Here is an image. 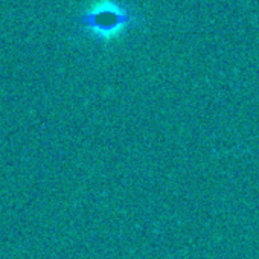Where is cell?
<instances>
[{
  "label": "cell",
  "instance_id": "1",
  "mask_svg": "<svg viewBox=\"0 0 259 259\" xmlns=\"http://www.w3.org/2000/svg\"><path fill=\"white\" fill-rule=\"evenodd\" d=\"M139 14L116 0H99L89 11L73 19V23L90 31L101 40H110L139 23Z\"/></svg>",
  "mask_w": 259,
  "mask_h": 259
}]
</instances>
